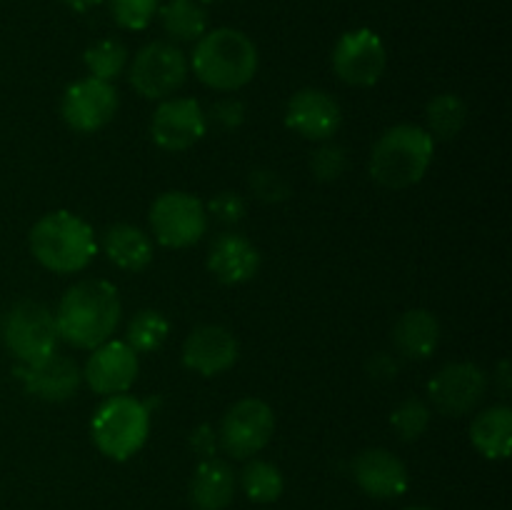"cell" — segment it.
I'll return each mask as SVG.
<instances>
[{"label": "cell", "instance_id": "10", "mask_svg": "<svg viewBox=\"0 0 512 510\" xmlns=\"http://www.w3.org/2000/svg\"><path fill=\"white\" fill-rule=\"evenodd\" d=\"M388 65V53L378 33L370 28L350 30L340 35L333 48V70L343 83L370 88L378 83Z\"/></svg>", "mask_w": 512, "mask_h": 510}, {"label": "cell", "instance_id": "28", "mask_svg": "<svg viewBox=\"0 0 512 510\" xmlns=\"http://www.w3.org/2000/svg\"><path fill=\"white\" fill-rule=\"evenodd\" d=\"M83 63L88 68L90 78L113 83L118 75H123L125 65H128V48L115 38L98 40V43H93L85 50Z\"/></svg>", "mask_w": 512, "mask_h": 510}, {"label": "cell", "instance_id": "39", "mask_svg": "<svg viewBox=\"0 0 512 510\" xmlns=\"http://www.w3.org/2000/svg\"><path fill=\"white\" fill-rule=\"evenodd\" d=\"M405 510H430V508H423V505H413V508H405Z\"/></svg>", "mask_w": 512, "mask_h": 510}, {"label": "cell", "instance_id": "19", "mask_svg": "<svg viewBox=\"0 0 512 510\" xmlns=\"http://www.w3.org/2000/svg\"><path fill=\"white\" fill-rule=\"evenodd\" d=\"M208 270L225 285L248 283L260 270V253L245 235L220 233L208 248Z\"/></svg>", "mask_w": 512, "mask_h": 510}, {"label": "cell", "instance_id": "21", "mask_svg": "<svg viewBox=\"0 0 512 510\" xmlns=\"http://www.w3.org/2000/svg\"><path fill=\"white\" fill-rule=\"evenodd\" d=\"M103 253L113 265L128 273H140L153 263V240L138 225L118 223L103 233Z\"/></svg>", "mask_w": 512, "mask_h": 510}, {"label": "cell", "instance_id": "20", "mask_svg": "<svg viewBox=\"0 0 512 510\" xmlns=\"http://www.w3.org/2000/svg\"><path fill=\"white\" fill-rule=\"evenodd\" d=\"M233 468L220 458H205L190 478V503L195 510H225L235 498Z\"/></svg>", "mask_w": 512, "mask_h": 510}, {"label": "cell", "instance_id": "30", "mask_svg": "<svg viewBox=\"0 0 512 510\" xmlns=\"http://www.w3.org/2000/svg\"><path fill=\"white\" fill-rule=\"evenodd\" d=\"M348 170V150L333 140H323L310 153V173L323 183H333Z\"/></svg>", "mask_w": 512, "mask_h": 510}, {"label": "cell", "instance_id": "14", "mask_svg": "<svg viewBox=\"0 0 512 510\" xmlns=\"http://www.w3.org/2000/svg\"><path fill=\"white\" fill-rule=\"evenodd\" d=\"M138 370V353L125 340H105L93 348V355L85 363L83 380L93 393L110 398L128 393L138 378Z\"/></svg>", "mask_w": 512, "mask_h": 510}, {"label": "cell", "instance_id": "3", "mask_svg": "<svg viewBox=\"0 0 512 510\" xmlns=\"http://www.w3.org/2000/svg\"><path fill=\"white\" fill-rule=\"evenodd\" d=\"M435 155V140L420 125L400 123L385 130L370 153V175L390 190L420 183Z\"/></svg>", "mask_w": 512, "mask_h": 510}, {"label": "cell", "instance_id": "13", "mask_svg": "<svg viewBox=\"0 0 512 510\" xmlns=\"http://www.w3.org/2000/svg\"><path fill=\"white\" fill-rule=\"evenodd\" d=\"M208 133V115L193 98H168L150 120L155 145L168 153H183L198 145Z\"/></svg>", "mask_w": 512, "mask_h": 510}, {"label": "cell", "instance_id": "11", "mask_svg": "<svg viewBox=\"0 0 512 510\" xmlns=\"http://www.w3.org/2000/svg\"><path fill=\"white\" fill-rule=\"evenodd\" d=\"M118 105L120 98L115 85L88 75L65 88L60 113H63L65 125L75 133H95L115 118Z\"/></svg>", "mask_w": 512, "mask_h": 510}, {"label": "cell", "instance_id": "25", "mask_svg": "<svg viewBox=\"0 0 512 510\" xmlns=\"http://www.w3.org/2000/svg\"><path fill=\"white\" fill-rule=\"evenodd\" d=\"M468 120V105L460 95L443 93L435 95L425 108V123H428V135L433 140H453L458 138L460 130Z\"/></svg>", "mask_w": 512, "mask_h": 510}, {"label": "cell", "instance_id": "5", "mask_svg": "<svg viewBox=\"0 0 512 510\" xmlns=\"http://www.w3.org/2000/svg\"><path fill=\"white\" fill-rule=\"evenodd\" d=\"M150 433V410L133 395H110L95 410L90 435L105 458L128 460L145 445Z\"/></svg>", "mask_w": 512, "mask_h": 510}, {"label": "cell", "instance_id": "33", "mask_svg": "<svg viewBox=\"0 0 512 510\" xmlns=\"http://www.w3.org/2000/svg\"><path fill=\"white\" fill-rule=\"evenodd\" d=\"M205 210H208L215 220H220V223L238 225L240 220L245 218V213H248V205H245V198L240 193L223 190V193L213 195V200H210V205Z\"/></svg>", "mask_w": 512, "mask_h": 510}, {"label": "cell", "instance_id": "1", "mask_svg": "<svg viewBox=\"0 0 512 510\" xmlns=\"http://www.w3.org/2000/svg\"><path fill=\"white\" fill-rule=\"evenodd\" d=\"M123 315L118 288L108 280H80L65 290L55 310L58 335L75 348L93 350L110 340Z\"/></svg>", "mask_w": 512, "mask_h": 510}, {"label": "cell", "instance_id": "4", "mask_svg": "<svg viewBox=\"0 0 512 510\" xmlns=\"http://www.w3.org/2000/svg\"><path fill=\"white\" fill-rule=\"evenodd\" d=\"M30 253L53 273H80L98 253L95 233L80 215L55 210L30 228Z\"/></svg>", "mask_w": 512, "mask_h": 510}, {"label": "cell", "instance_id": "18", "mask_svg": "<svg viewBox=\"0 0 512 510\" xmlns=\"http://www.w3.org/2000/svg\"><path fill=\"white\" fill-rule=\"evenodd\" d=\"M353 478L365 495L393 500L408 490L410 475L403 460L385 448H368L353 460Z\"/></svg>", "mask_w": 512, "mask_h": 510}, {"label": "cell", "instance_id": "24", "mask_svg": "<svg viewBox=\"0 0 512 510\" xmlns=\"http://www.w3.org/2000/svg\"><path fill=\"white\" fill-rule=\"evenodd\" d=\"M158 15L165 33L180 43H198L208 33V13L198 0H170Z\"/></svg>", "mask_w": 512, "mask_h": 510}, {"label": "cell", "instance_id": "8", "mask_svg": "<svg viewBox=\"0 0 512 510\" xmlns=\"http://www.w3.org/2000/svg\"><path fill=\"white\" fill-rule=\"evenodd\" d=\"M275 413L265 400L243 398L225 410L218 430V445L235 460L258 455L273 440Z\"/></svg>", "mask_w": 512, "mask_h": 510}, {"label": "cell", "instance_id": "31", "mask_svg": "<svg viewBox=\"0 0 512 510\" xmlns=\"http://www.w3.org/2000/svg\"><path fill=\"white\" fill-rule=\"evenodd\" d=\"M248 188L260 203H268V205H278L293 195V188H290V183L285 180V175H280L278 170L273 168L250 170Z\"/></svg>", "mask_w": 512, "mask_h": 510}, {"label": "cell", "instance_id": "23", "mask_svg": "<svg viewBox=\"0 0 512 510\" xmlns=\"http://www.w3.org/2000/svg\"><path fill=\"white\" fill-rule=\"evenodd\" d=\"M470 440L490 460H505L512 450V410L508 405H493L475 415L470 425Z\"/></svg>", "mask_w": 512, "mask_h": 510}, {"label": "cell", "instance_id": "34", "mask_svg": "<svg viewBox=\"0 0 512 510\" xmlns=\"http://www.w3.org/2000/svg\"><path fill=\"white\" fill-rule=\"evenodd\" d=\"M210 120L223 130H235L245 123V103L238 98H220L210 108Z\"/></svg>", "mask_w": 512, "mask_h": 510}, {"label": "cell", "instance_id": "6", "mask_svg": "<svg viewBox=\"0 0 512 510\" xmlns=\"http://www.w3.org/2000/svg\"><path fill=\"white\" fill-rule=\"evenodd\" d=\"M0 338L20 365L48 358L60 343L55 315L35 300H20L13 308L5 310L0 320Z\"/></svg>", "mask_w": 512, "mask_h": 510}, {"label": "cell", "instance_id": "2", "mask_svg": "<svg viewBox=\"0 0 512 510\" xmlns=\"http://www.w3.org/2000/svg\"><path fill=\"white\" fill-rule=\"evenodd\" d=\"M258 60V48L243 30L215 28L195 43L190 65L203 85L220 93H233L255 78Z\"/></svg>", "mask_w": 512, "mask_h": 510}, {"label": "cell", "instance_id": "37", "mask_svg": "<svg viewBox=\"0 0 512 510\" xmlns=\"http://www.w3.org/2000/svg\"><path fill=\"white\" fill-rule=\"evenodd\" d=\"M498 383H500V393H503V398H508V393H510V363L508 360H503V363L498 365Z\"/></svg>", "mask_w": 512, "mask_h": 510}, {"label": "cell", "instance_id": "40", "mask_svg": "<svg viewBox=\"0 0 512 510\" xmlns=\"http://www.w3.org/2000/svg\"><path fill=\"white\" fill-rule=\"evenodd\" d=\"M203 3H213V0H203Z\"/></svg>", "mask_w": 512, "mask_h": 510}, {"label": "cell", "instance_id": "22", "mask_svg": "<svg viewBox=\"0 0 512 510\" xmlns=\"http://www.w3.org/2000/svg\"><path fill=\"white\" fill-rule=\"evenodd\" d=\"M393 343L400 355L425 360L438 350L440 323L430 310L413 308L398 318L393 328Z\"/></svg>", "mask_w": 512, "mask_h": 510}, {"label": "cell", "instance_id": "29", "mask_svg": "<svg viewBox=\"0 0 512 510\" xmlns=\"http://www.w3.org/2000/svg\"><path fill=\"white\" fill-rule=\"evenodd\" d=\"M430 418H433V410L425 400L420 398H405L398 408L390 413V425L398 433L400 440H418L420 435L428 433Z\"/></svg>", "mask_w": 512, "mask_h": 510}, {"label": "cell", "instance_id": "26", "mask_svg": "<svg viewBox=\"0 0 512 510\" xmlns=\"http://www.w3.org/2000/svg\"><path fill=\"white\" fill-rule=\"evenodd\" d=\"M240 488L253 503L268 505L283 495L285 478L278 465L268 463V460H250L240 473Z\"/></svg>", "mask_w": 512, "mask_h": 510}, {"label": "cell", "instance_id": "36", "mask_svg": "<svg viewBox=\"0 0 512 510\" xmlns=\"http://www.w3.org/2000/svg\"><path fill=\"white\" fill-rule=\"evenodd\" d=\"M368 373L375 380H393L398 375V360L388 353H378L368 360Z\"/></svg>", "mask_w": 512, "mask_h": 510}, {"label": "cell", "instance_id": "9", "mask_svg": "<svg viewBox=\"0 0 512 510\" xmlns=\"http://www.w3.org/2000/svg\"><path fill=\"white\" fill-rule=\"evenodd\" d=\"M150 228L165 248H190L208 230V210L195 195L168 190L150 208Z\"/></svg>", "mask_w": 512, "mask_h": 510}, {"label": "cell", "instance_id": "7", "mask_svg": "<svg viewBox=\"0 0 512 510\" xmlns=\"http://www.w3.org/2000/svg\"><path fill=\"white\" fill-rule=\"evenodd\" d=\"M188 78V58L183 50L165 40H155L140 48L130 63L128 80L135 93L145 100H168L183 88Z\"/></svg>", "mask_w": 512, "mask_h": 510}, {"label": "cell", "instance_id": "38", "mask_svg": "<svg viewBox=\"0 0 512 510\" xmlns=\"http://www.w3.org/2000/svg\"><path fill=\"white\" fill-rule=\"evenodd\" d=\"M63 3L68 5V8L78 10V13H85V10L95 8V5H100V3H103V0H63Z\"/></svg>", "mask_w": 512, "mask_h": 510}, {"label": "cell", "instance_id": "35", "mask_svg": "<svg viewBox=\"0 0 512 510\" xmlns=\"http://www.w3.org/2000/svg\"><path fill=\"white\" fill-rule=\"evenodd\" d=\"M190 448H193V453H198L200 458H215V453H218V430L213 428V425L203 423L198 425V428L190 433Z\"/></svg>", "mask_w": 512, "mask_h": 510}, {"label": "cell", "instance_id": "12", "mask_svg": "<svg viewBox=\"0 0 512 510\" xmlns=\"http://www.w3.org/2000/svg\"><path fill=\"white\" fill-rule=\"evenodd\" d=\"M488 393V373L475 363H448L428 383L430 403L443 415H468Z\"/></svg>", "mask_w": 512, "mask_h": 510}, {"label": "cell", "instance_id": "27", "mask_svg": "<svg viewBox=\"0 0 512 510\" xmlns=\"http://www.w3.org/2000/svg\"><path fill=\"white\" fill-rule=\"evenodd\" d=\"M170 335V323L160 310L145 308L130 318L128 335L125 343L135 350V353H155L165 345Z\"/></svg>", "mask_w": 512, "mask_h": 510}, {"label": "cell", "instance_id": "15", "mask_svg": "<svg viewBox=\"0 0 512 510\" xmlns=\"http://www.w3.org/2000/svg\"><path fill=\"white\" fill-rule=\"evenodd\" d=\"M343 123V110L338 100L320 88H303L288 100L285 108V125L300 138L315 140H333V135Z\"/></svg>", "mask_w": 512, "mask_h": 510}, {"label": "cell", "instance_id": "32", "mask_svg": "<svg viewBox=\"0 0 512 510\" xmlns=\"http://www.w3.org/2000/svg\"><path fill=\"white\" fill-rule=\"evenodd\" d=\"M113 20L125 30H145L158 15L160 0H108Z\"/></svg>", "mask_w": 512, "mask_h": 510}, {"label": "cell", "instance_id": "16", "mask_svg": "<svg viewBox=\"0 0 512 510\" xmlns=\"http://www.w3.org/2000/svg\"><path fill=\"white\" fill-rule=\"evenodd\" d=\"M238 363V340L223 325H198L183 343V365L203 378L225 373Z\"/></svg>", "mask_w": 512, "mask_h": 510}, {"label": "cell", "instance_id": "17", "mask_svg": "<svg viewBox=\"0 0 512 510\" xmlns=\"http://www.w3.org/2000/svg\"><path fill=\"white\" fill-rule=\"evenodd\" d=\"M15 378L23 383V388L30 395L48 403H63L78 393L80 383H83V373L78 365L65 355H48V358L38 360V363L20 365L15 368Z\"/></svg>", "mask_w": 512, "mask_h": 510}]
</instances>
